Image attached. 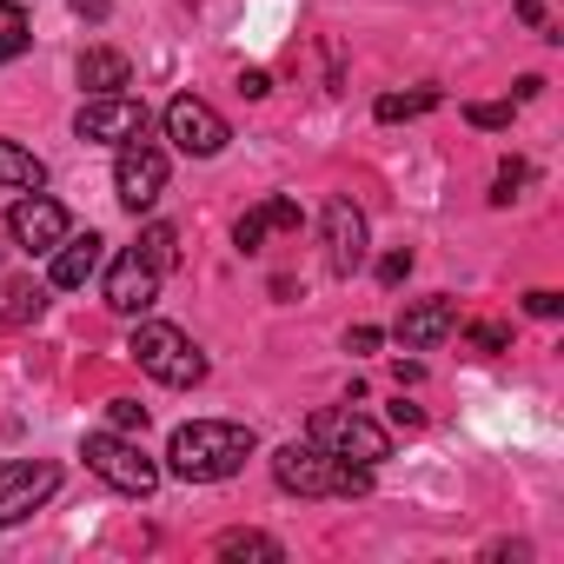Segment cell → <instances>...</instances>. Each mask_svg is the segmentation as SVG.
Instances as JSON below:
<instances>
[{"mask_svg":"<svg viewBox=\"0 0 564 564\" xmlns=\"http://www.w3.org/2000/svg\"><path fill=\"white\" fill-rule=\"evenodd\" d=\"M107 425L127 432V438H140V432H147V405H140V399H107Z\"/></svg>","mask_w":564,"mask_h":564,"instance_id":"23","label":"cell"},{"mask_svg":"<svg viewBox=\"0 0 564 564\" xmlns=\"http://www.w3.org/2000/svg\"><path fill=\"white\" fill-rule=\"evenodd\" d=\"M465 120H471V127H485V133H498V127H511V107H498V100H478V107H465Z\"/></svg>","mask_w":564,"mask_h":564,"instance_id":"26","label":"cell"},{"mask_svg":"<svg viewBox=\"0 0 564 564\" xmlns=\"http://www.w3.org/2000/svg\"><path fill=\"white\" fill-rule=\"evenodd\" d=\"M306 438L326 445L333 458H352V465H372V471L392 458V432L372 425L366 412H346V405H319V412L306 419Z\"/></svg>","mask_w":564,"mask_h":564,"instance_id":"5","label":"cell"},{"mask_svg":"<svg viewBox=\"0 0 564 564\" xmlns=\"http://www.w3.org/2000/svg\"><path fill=\"white\" fill-rule=\"evenodd\" d=\"M0 252H8V226H0Z\"/></svg>","mask_w":564,"mask_h":564,"instance_id":"35","label":"cell"},{"mask_svg":"<svg viewBox=\"0 0 564 564\" xmlns=\"http://www.w3.org/2000/svg\"><path fill=\"white\" fill-rule=\"evenodd\" d=\"M239 94H246V100H265V94H272V74H265V67H246V74H239Z\"/></svg>","mask_w":564,"mask_h":564,"instance_id":"29","label":"cell"},{"mask_svg":"<svg viewBox=\"0 0 564 564\" xmlns=\"http://www.w3.org/2000/svg\"><path fill=\"white\" fill-rule=\"evenodd\" d=\"M379 339H386V333H379V326H352V333H346V352H372V346H379Z\"/></svg>","mask_w":564,"mask_h":564,"instance_id":"31","label":"cell"},{"mask_svg":"<svg viewBox=\"0 0 564 564\" xmlns=\"http://www.w3.org/2000/svg\"><path fill=\"white\" fill-rule=\"evenodd\" d=\"M74 133L94 140V147H127V140H147V133H153V113H147V100H133V94H94V100L74 113Z\"/></svg>","mask_w":564,"mask_h":564,"instance_id":"6","label":"cell"},{"mask_svg":"<svg viewBox=\"0 0 564 564\" xmlns=\"http://www.w3.org/2000/svg\"><path fill=\"white\" fill-rule=\"evenodd\" d=\"M405 272H412V252H386V259H379V279H386V286H399Z\"/></svg>","mask_w":564,"mask_h":564,"instance_id":"30","label":"cell"},{"mask_svg":"<svg viewBox=\"0 0 564 564\" xmlns=\"http://www.w3.org/2000/svg\"><path fill=\"white\" fill-rule=\"evenodd\" d=\"M140 252H147V259H153V265H160V272H173V265H180V232H173V226H160V219H153V226H147V232H140Z\"/></svg>","mask_w":564,"mask_h":564,"instance_id":"22","label":"cell"},{"mask_svg":"<svg viewBox=\"0 0 564 564\" xmlns=\"http://www.w3.org/2000/svg\"><path fill=\"white\" fill-rule=\"evenodd\" d=\"M54 491H61V465L54 458H8L0 465V531L34 518Z\"/></svg>","mask_w":564,"mask_h":564,"instance_id":"8","label":"cell"},{"mask_svg":"<svg viewBox=\"0 0 564 564\" xmlns=\"http://www.w3.org/2000/svg\"><path fill=\"white\" fill-rule=\"evenodd\" d=\"M67 232H74V219H67V206L47 199V193H21L14 213H8V239H14L21 252H54Z\"/></svg>","mask_w":564,"mask_h":564,"instance_id":"12","label":"cell"},{"mask_svg":"<svg viewBox=\"0 0 564 564\" xmlns=\"http://www.w3.org/2000/svg\"><path fill=\"white\" fill-rule=\"evenodd\" d=\"M127 352L140 359L147 379H160V386H173V392H186V386L206 379V352H199L180 326H166V319H140L133 339H127Z\"/></svg>","mask_w":564,"mask_h":564,"instance_id":"3","label":"cell"},{"mask_svg":"<svg viewBox=\"0 0 564 564\" xmlns=\"http://www.w3.org/2000/svg\"><path fill=\"white\" fill-rule=\"evenodd\" d=\"M166 153L153 147V140H127L120 147V160H113V199L127 206V213H153L160 206V193H166Z\"/></svg>","mask_w":564,"mask_h":564,"instance_id":"7","label":"cell"},{"mask_svg":"<svg viewBox=\"0 0 564 564\" xmlns=\"http://www.w3.org/2000/svg\"><path fill=\"white\" fill-rule=\"evenodd\" d=\"M306 226V213H300V199H259L252 213H239V226H232V246L239 252H265V239H293Z\"/></svg>","mask_w":564,"mask_h":564,"instance_id":"13","label":"cell"},{"mask_svg":"<svg viewBox=\"0 0 564 564\" xmlns=\"http://www.w3.org/2000/svg\"><path fill=\"white\" fill-rule=\"evenodd\" d=\"M80 458H87L94 478H107V485L127 491V498H153V491H160V465L147 458V445L127 438V432H113V425H107V432H87Z\"/></svg>","mask_w":564,"mask_h":564,"instance_id":"4","label":"cell"},{"mask_svg":"<svg viewBox=\"0 0 564 564\" xmlns=\"http://www.w3.org/2000/svg\"><path fill=\"white\" fill-rule=\"evenodd\" d=\"M74 80L87 87V100H94V94H127V87H133V61H127L120 47H87V54L74 61Z\"/></svg>","mask_w":564,"mask_h":564,"instance_id":"16","label":"cell"},{"mask_svg":"<svg viewBox=\"0 0 564 564\" xmlns=\"http://www.w3.org/2000/svg\"><path fill=\"white\" fill-rule=\"evenodd\" d=\"M213 551H219V557H265V564H279V557H286V544H279V538H265V531H226Z\"/></svg>","mask_w":564,"mask_h":564,"instance_id":"20","label":"cell"},{"mask_svg":"<svg viewBox=\"0 0 564 564\" xmlns=\"http://www.w3.org/2000/svg\"><path fill=\"white\" fill-rule=\"evenodd\" d=\"M28 47H34L28 8H21V0H0V67H8V61H21Z\"/></svg>","mask_w":564,"mask_h":564,"instance_id":"19","label":"cell"},{"mask_svg":"<svg viewBox=\"0 0 564 564\" xmlns=\"http://www.w3.org/2000/svg\"><path fill=\"white\" fill-rule=\"evenodd\" d=\"M47 259H54V286H61V293H80L87 279H94V272L107 265V239H100V232L87 226V232H67V239H61V246H54Z\"/></svg>","mask_w":564,"mask_h":564,"instance_id":"15","label":"cell"},{"mask_svg":"<svg viewBox=\"0 0 564 564\" xmlns=\"http://www.w3.org/2000/svg\"><path fill=\"white\" fill-rule=\"evenodd\" d=\"M41 186H47V160L0 140V193H41Z\"/></svg>","mask_w":564,"mask_h":564,"instance_id":"17","label":"cell"},{"mask_svg":"<svg viewBox=\"0 0 564 564\" xmlns=\"http://www.w3.org/2000/svg\"><path fill=\"white\" fill-rule=\"evenodd\" d=\"M319 239H326V272L333 279H352L359 265H366V213L352 206V199H326V213H319Z\"/></svg>","mask_w":564,"mask_h":564,"instance_id":"10","label":"cell"},{"mask_svg":"<svg viewBox=\"0 0 564 564\" xmlns=\"http://www.w3.org/2000/svg\"><path fill=\"white\" fill-rule=\"evenodd\" d=\"M392 425H399V432H419V425H425V412H419V405H405V399H399V405H392Z\"/></svg>","mask_w":564,"mask_h":564,"instance_id":"33","label":"cell"},{"mask_svg":"<svg viewBox=\"0 0 564 564\" xmlns=\"http://www.w3.org/2000/svg\"><path fill=\"white\" fill-rule=\"evenodd\" d=\"M524 313H531V319H557V313H564V300H557L551 286H538V293H524Z\"/></svg>","mask_w":564,"mask_h":564,"instance_id":"28","label":"cell"},{"mask_svg":"<svg viewBox=\"0 0 564 564\" xmlns=\"http://www.w3.org/2000/svg\"><path fill=\"white\" fill-rule=\"evenodd\" d=\"M465 333H471V346H478V352H491V359H498V352H511V333H505V326H491V319H478V326H465Z\"/></svg>","mask_w":564,"mask_h":564,"instance_id":"25","label":"cell"},{"mask_svg":"<svg viewBox=\"0 0 564 564\" xmlns=\"http://www.w3.org/2000/svg\"><path fill=\"white\" fill-rule=\"evenodd\" d=\"M272 478H279V491H293V498H366V491H372V465L333 458V452L313 445V438L279 445V452H272Z\"/></svg>","mask_w":564,"mask_h":564,"instance_id":"2","label":"cell"},{"mask_svg":"<svg viewBox=\"0 0 564 564\" xmlns=\"http://www.w3.org/2000/svg\"><path fill=\"white\" fill-rule=\"evenodd\" d=\"M67 8H74L80 21H107V14H113V0H67Z\"/></svg>","mask_w":564,"mask_h":564,"instance_id":"32","label":"cell"},{"mask_svg":"<svg viewBox=\"0 0 564 564\" xmlns=\"http://www.w3.org/2000/svg\"><path fill=\"white\" fill-rule=\"evenodd\" d=\"M518 21H524V28H538L544 41H564V34L551 28V14H544V0H518Z\"/></svg>","mask_w":564,"mask_h":564,"instance_id":"27","label":"cell"},{"mask_svg":"<svg viewBox=\"0 0 564 564\" xmlns=\"http://www.w3.org/2000/svg\"><path fill=\"white\" fill-rule=\"evenodd\" d=\"M41 313H47L41 279H0V326H34Z\"/></svg>","mask_w":564,"mask_h":564,"instance_id":"18","label":"cell"},{"mask_svg":"<svg viewBox=\"0 0 564 564\" xmlns=\"http://www.w3.org/2000/svg\"><path fill=\"white\" fill-rule=\"evenodd\" d=\"M524 180H531V166H524V160H505V166H498V180H491V206H511Z\"/></svg>","mask_w":564,"mask_h":564,"instance_id":"24","label":"cell"},{"mask_svg":"<svg viewBox=\"0 0 564 564\" xmlns=\"http://www.w3.org/2000/svg\"><path fill=\"white\" fill-rule=\"evenodd\" d=\"M160 265L140 252V246H127L113 265H107V306L120 313V319H140V313H153V300H160Z\"/></svg>","mask_w":564,"mask_h":564,"instance_id":"9","label":"cell"},{"mask_svg":"<svg viewBox=\"0 0 564 564\" xmlns=\"http://www.w3.org/2000/svg\"><path fill=\"white\" fill-rule=\"evenodd\" d=\"M252 452H259L252 425H239V419H193V425H180V432L166 438V471L186 478V485H219V478H232Z\"/></svg>","mask_w":564,"mask_h":564,"instance_id":"1","label":"cell"},{"mask_svg":"<svg viewBox=\"0 0 564 564\" xmlns=\"http://www.w3.org/2000/svg\"><path fill=\"white\" fill-rule=\"evenodd\" d=\"M458 333V306L438 293V300H419V306H405L399 313V326H392V339L405 346V352H432L438 339H452Z\"/></svg>","mask_w":564,"mask_h":564,"instance_id":"14","label":"cell"},{"mask_svg":"<svg viewBox=\"0 0 564 564\" xmlns=\"http://www.w3.org/2000/svg\"><path fill=\"white\" fill-rule=\"evenodd\" d=\"M485 557H531V544H518V538H498V544H485Z\"/></svg>","mask_w":564,"mask_h":564,"instance_id":"34","label":"cell"},{"mask_svg":"<svg viewBox=\"0 0 564 564\" xmlns=\"http://www.w3.org/2000/svg\"><path fill=\"white\" fill-rule=\"evenodd\" d=\"M432 107H438V87H412V94H386L372 113L392 127V120H419V113H432Z\"/></svg>","mask_w":564,"mask_h":564,"instance_id":"21","label":"cell"},{"mask_svg":"<svg viewBox=\"0 0 564 564\" xmlns=\"http://www.w3.org/2000/svg\"><path fill=\"white\" fill-rule=\"evenodd\" d=\"M166 140L180 147V153H193V160H213V153H226V140H232V127L206 107V100H193V94H180L173 107H166Z\"/></svg>","mask_w":564,"mask_h":564,"instance_id":"11","label":"cell"}]
</instances>
